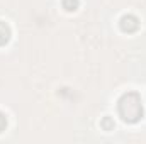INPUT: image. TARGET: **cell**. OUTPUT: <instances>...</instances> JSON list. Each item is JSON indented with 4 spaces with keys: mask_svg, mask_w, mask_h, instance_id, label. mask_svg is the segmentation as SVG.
Returning <instances> with one entry per match:
<instances>
[{
    "mask_svg": "<svg viewBox=\"0 0 146 144\" xmlns=\"http://www.w3.org/2000/svg\"><path fill=\"white\" fill-rule=\"evenodd\" d=\"M78 5H80V2H78V0H63V9H65V10H68V12L76 10V9H78Z\"/></svg>",
    "mask_w": 146,
    "mask_h": 144,
    "instance_id": "277c9868",
    "label": "cell"
},
{
    "mask_svg": "<svg viewBox=\"0 0 146 144\" xmlns=\"http://www.w3.org/2000/svg\"><path fill=\"white\" fill-rule=\"evenodd\" d=\"M10 27H9V24H5V22H2L0 20V46H5L9 41H10Z\"/></svg>",
    "mask_w": 146,
    "mask_h": 144,
    "instance_id": "3957f363",
    "label": "cell"
},
{
    "mask_svg": "<svg viewBox=\"0 0 146 144\" xmlns=\"http://www.w3.org/2000/svg\"><path fill=\"white\" fill-rule=\"evenodd\" d=\"M100 127H102L104 131H114L115 124H114V120H112L110 117H104V119L100 120Z\"/></svg>",
    "mask_w": 146,
    "mask_h": 144,
    "instance_id": "5b68a950",
    "label": "cell"
},
{
    "mask_svg": "<svg viewBox=\"0 0 146 144\" xmlns=\"http://www.w3.org/2000/svg\"><path fill=\"white\" fill-rule=\"evenodd\" d=\"M117 110L119 115L122 117V120L134 124L143 117V104H141V97L136 92H127L124 93L119 102H117Z\"/></svg>",
    "mask_w": 146,
    "mask_h": 144,
    "instance_id": "6da1fadb",
    "label": "cell"
},
{
    "mask_svg": "<svg viewBox=\"0 0 146 144\" xmlns=\"http://www.w3.org/2000/svg\"><path fill=\"white\" fill-rule=\"evenodd\" d=\"M5 127H7V117L3 112H0V132H3Z\"/></svg>",
    "mask_w": 146,
    "mask_h": 144,
    "instance_id": "8992f818",
    "label": "cell"
},
{
    "mask_svg": "<svg viewBox=\"0 0 146 144\" xmlns=\"http://www.w3.org/2000/svg\"><path fill=\"white\" fill-rule=\"evenodd\" d=\"M119 26H121V29H122L124 32H134V31H138V27H139V19H138L136 15H133V14H126V15L121 17Z\"/></svg>",
    "mask_w": 146,
    "mask_h": 144,
    "instance_id": "7a4b0ae2",
    "label": "cell"
}]
</instances>
